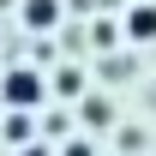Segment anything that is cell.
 Masks as SVG:
<instances>
[{
  "label": "cell",
  "mask_w": 156,
  "mask_h": 156,
  "mask_svg": "<svg viewBox=\"0 0 156 156\" xmlns=\"http://www.w3.org/2000/svg\"><path fill=\"white\" fill-rule=\"evenodd\" d=\"M0 102L6 108H30L36 114L42 102H48V78L36 66H12V72H0Z\"/></svg>",
  "instance_id": "1"
},
{
  "label": "cell",
  "mask_w": 156,
  "mask_h": 156,
  "mask_svg": "<svg viewBox=\"0 0 156 156\" xmlns=\"http://www.w3.org/2000/svg\"><path fill=\"white\" fill-rule=\"evenodd\" d=\"M0 138H6V144H36V114H30V108H12V114H6V126H0Z\"/></svg>",
  "instance_id": "2"
},
{
  "label": "cell",
  "mask_w": 156,
  "mask_h": 156,
  "mask_svg": "<svg viewBox=\"0 0 156 156\" xmlns=\"http://www.w3.org/2000/svg\"><path fill=\"white\" fill-rule=\"evenodd\" d=\"M18 18L30 30H54L60 24V0H18Z\"/></svg>",
  "instance_id": "3"
},
{
  "label": "cell",
  "mask_w": 156,
  "mask_h": 156,
  "mask_svg": "<svg viewBox=\"0 0 156 156\" xmlns=\"http://www.w3.org/2000/svg\"><path fill=\"white\" fill-rule=\"evenodd\" d=\"M48 96L78 102V96H84V72H78V66H60V72H54V84H48Z\"/></svg>",
  "instance_id": "4"
},
{
  "label": "cell",
  "mask_w": 156,
  "mask_h": 156,
  "mask_svg": "<svg viewBox=\"0 0 156 156\" xmlns=\"http://www.w3.org/2000/svg\"><path fill=\"white\" fill-rule=\"evenodd\" d=\"M126 36L132 42H156V6H132L126 12Z\"/></svg>",
  "instance_id": "5"
},
{
  "label": "cell",
  "mask_w": 156,
  "mask_h": 156,
  "mask_svg": "<svg viewBox=\"0 0 156 156\" xmlns=\"http://www.w3.org/2000/svg\"><path fill=\"white\" fill-rule=\"evenodd\" d=\"M60 156H96V150H90L84 138H66V144H60Z\"/></svg>",
  "instance_id": "6"
},
{
  "label": "cell",
  "mask_w": 156,
  "mask_h": 156,
  "mask_svg": "<svg viewBox=\"0 0 156 156\" xmlns=\"http://www.w3.org/2000/svg\"><path fill=\"white\" fill-rule=\"evenodd\" d=\"M18 156H48V150H42V144H24V150H18Z\"/></svg>",
  "instance_id": "7"
}]
</instances>
